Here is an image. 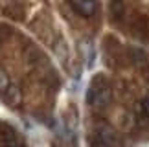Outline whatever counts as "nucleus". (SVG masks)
<instances>
[{"label": "nucleus", "mask_w": 149, "mask_h": 147, "mask_svg": "<svg viewBox=\"0 0 149 147\" xmlns=\"http://www.w3.org/2000/svg\"><path fill=\"white\" fill-rule=\"evenodd\" d=\"M98 140H100V145H103V147H118L120 145L118 132L112 131V129L107 127V125H101L98 129Z\"/></svg>", "instance_id": "1"}, {"label": "nucleus", "mask_w": 149, "mask_h": 147, "mask_svg": "<svg viewBox=\"0 0 149 147\" xmlns=\"http://www.w3.org/2000/svg\"><path fill=\"white\" fill-rule=\"evenodd\" d=\"M74 8L77 9V13L85 17H92L98 9V2L96 0H74Z\"/></svg>", "instance_id": "2"}, {"label": "nucleus", "mask_w": 149, "mask_h": 147, "mask_svg": "<svg viewBox=\"0 0 149 147\" xmlns=\"http://www.w3.org/2000/svg\"><path fill=\"white\" fill-rule=\"evenodd\" d=\"M111 99H112L111 88H109V87H103V88H98V92H96V96H94L92 105L100 107V109H105V107L111 103Z\"/></svg>", "instance_id": "3"}, {"label": "nucleus", "mask_w": 149, "mask_h": 147, "mask_svg": "<svg viewBox=\"0 0 149 147\" xmlns=\"http://www.w3.org/2000/svg\"><path fill=\"white\" fill-rule=\"evenodd\" d=\"M2 96H4L6 103L11 105V107H17V105L20 103V99H22L20 90H19V87H15V85H9V87L6 88V92H4Z\"/></svg>", "instance_id": "4"}, {"label": "nucleus", "mask_w": 149, "mask_h": 147, "mask_svg": "<svg viewBox=\"0 0 149 147\" xmlns=\"http://www.w3.org/2000/svg\"><path fill=\"white\" fill-rule=\"evenodd\" d=\"M111 13L114 19H120L123 15V2L122 0H112L111 2Z\"/></svg>", "instance_id": "5"}, {"label": "nucleus", "mask_w": 149, "mask_h": 147, "mask_svg": "<svg viewBox=\"0 0 149 147\" xmlns=\"http://www.w3.org/2000/svg\"><path fill=\"white\" fill-rule=\"evenodd\" d=\"M138 112H140V116H144L146 120H149V98H146V99H142V101H140V105H138Z\"/></svg>", "instance_id": "6"}, {"label": "nucleus", "mask_w": 149, "mask_h": 147, "mask_svg": "<svg viewBox=\"0 0 149 147\" xmlns=\"http://www.w3.org/2000/svg\"><path fill=\"white\" fill-rule=\"evenodd\" d=\"M9 77H8V74H6L4 70H0V94H4L6 92V88L9 87Z\"/></svg>", "instance_id": "7"}]
</instances>
